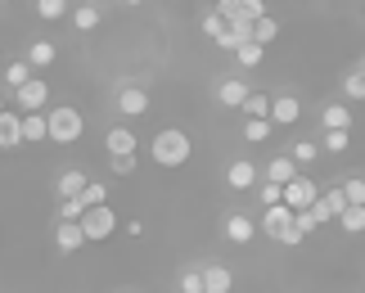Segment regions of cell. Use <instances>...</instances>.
Here are the masks:
<instances>
[{
  "label": "cell",
  "instance_id": "obj_31",
  "mask_svg": "<svg viewBox=\"0 0 365 293\" xmlns=\"http://www.w3.org/2000/svg\"><path fill=\"white\" fill-rule=\"evenodd\" d=\"M275 36H279V23L271 19V14H262V19L252 23V41H262V46H271Z\"/></svg>",
  "mask_w": 365,
  "mask_h": 293
},
{
  "label": "cell",
  "instance_id": "obj_43",
  "mask_svg": "<svg viewBox=\"0 0 365 293\" xmlns=\"http://www.w3.org/2000/svg\"><path fill=\"white\" fill-rule=\"evenodd\" d=\"M91 5H100V0H91Z\"/></svg>",
  "mask_w": 365,
  "mask_h": 293
},
{
  "label": "cell",
  "instance_id": "obj_1",
  "mask_svg": "<svg viewBox=\"0 0 365 293\" xmlns=\"http://www.w3.org/2000/svg\"><path fill=\"white\" fill-rule=\"evenodd\" d=\"M190 153H194V140L180 127H167V131H158L149 140V158L158 163V167H185Z\"/></svg>",
  "mask_w": 365,
  "mask_h": 293
},
{
  "label": "cell",
  "instance_id": "obj_4",
  "mask_svg": "<svg viewBox=\"0 0 365 293\" xmlns=\"http://www.w3.org/2000/svg\"><path fill=\"white\" fill-rule=\"evenodd\" d=\"M81 230H86V240H91V244H100V240H108V235L118 230V212H113L108 203L86 207V217H81Z\"/></svg>",
  "mask_w": 365,
  "mask_h": 293
},
{
  "label": "cell",
  "instance_id": "obj_3",
  "mask_svg": "<svg viewBox=\"0 0 365 293\" xmlns=\"http://www.w3.org/2000/svg\"><path fill=\"white\" fill-rule=\"evenodd\" d=\"M46 118H50V140H54V145H77V140H81V131H86V118H81L73 104L50 108Z\"/></svg>",
  "mask_w": 365,
  "mask_h": 293
},
{
  "label": "cell",
  "instance_id": "obj_38",
  "mask_svg": "<svg viewBox=\"0 0 365 293\" xmlns=\"http://www.w3.org/2000/svg\"><path fill=\"white\" fill-rule=\"evenodd\" d=\"M108 163H113V176H131L135 172V153H113Z\"/></svg>",
  "mask_w": 365,
  "mask_h": 293
},
{
  "label": "cell",
  "instance_id": "obj_26",
  "mask_svg": "<svg viewBox=\"0 0 365 293\" xmlns=\"http://www.w3.org/2000/svg\"><path fill=\"white\" fill-rule=\"evenodd\" d=\"M271 95H262V91H252L248 95V100H244V108H240V113H248V118H271Z\"/></svg>",
  "mask_w": 365,
  "mask_h": 293
},
{
  "label": "cell",
  "instance_id": "obj_40",
  "mask_svg": "<svg viewBox=\"0 0 365 293\" xmlns=\"http://www.w3.org/2000/svg\"><path fill=\"white\" fill-rule=\"evenodd\" d=\"M180 293H203V271H185V275H180Z\"/></svg>",
  "mask_w": 365,
  "mask_h": 293
},
{
  "label": "cell",
  "instance_id": "obj_2",
  "mask_svg": "<svg viewBox=\"0 0 365 293\" xmlns=\"http://www.w3.org/2000/svg\"><path fill=\"white\" fill-rule=\"evenodd\" d=\"M257 226H262L266 240H275V244H284V248H298V244L307 240V235L293 226V207H289V203L262 207V221H257Z\"/></svg>",
  "mask_w": 365,
  "mask_h": 293
},
{
  "label": "cell",
  "instance_id": "obj_34",
  "mask_svg": "<svg viewBox=\"0 0 365 293\" xmlns=\"http://www.w3.org/2000/svg\"><path fill=\"white\" fill-rule=\"evenodd\" d=\"M343 95L347 100H365V68H356V73L343 77Z\"/></svg>",
  "mask_w": 365,
  "mask_h": 293
},
{
  "label": "cell",
  "instance_id": "obj_19",
  "mask_svg": "<svg viewBox=\"0 0 365 293\" xmlns=\"http://www.w3.org/2000/svg\"><path fill=\"white\" fill-rule=\"evenodd\" d=\"M23 140H50V118L41 113H23Z\"/></svg>",
  "mask_w": 365,
  "mask_h": 293
},
{
  "label": "cell",
  "instance_id": "obj_13",
  "mask_svg": "<svg viewBox=\"0 0 365 293\" xmlns=\"http://www.w3.org/2000/svg\"><path fill=\"white\" fill-rule=\"evenodd\" d=\"M257 230H262V226H257L248 212H230V217H226V240H230V244H252V240H257Z\"/></svg>",
  "mask_w": 365,
  "mask_h": 293
},
{
  "label": "cell",
  "instance_id": "obj_15",
  "mask_svg": "<svg viewBox=\"0 0 365 293\" xmlns=\"http://www.w3.org/2000/svg\"><path fill=\"white\" fill-rule=\"evenodd\" d=\"M91 185L86 172H77V167H68V172H59V180H54V190H59V199H77L81 190Z\"/></svg>",
  "mask_w": 365,
  "mask_h": 293
},
{
  "label": "cell",
  "instance_id": "obj_5",
  "mask_svg": "<svg viewBox=\"0 0 365 293\" xmlns=\"http://www.w3.org/2000/svg\"><path fill=\"white\" fill-rule=\"evenodd\" d=\"M316 199H320L316 180H312V176H302V172H298V176H293L289 185H284V203L293 207V212H302V207H312Z\"/></svg>",
  "mask_w": 365,
  "mask_h": 293
},
{
  "label": "cell",
  "instance_id": "obj_32",
  "mask_svg": "<svg viewBox=\"0 0 365 293\" xmlns=\"http://www.w3.org/2000/svg\"><path fill=\"white\" fill-rule=\"evenodd\" d=\"M36 14L46 23H59V19H68V0H36Z\"/></svg>",
  "mask_w": 365,
  "mask_h": 293
},
{
  "label": "cell",
  "instance_id": "obj_23",
  "mask_svg": "<svg viewBox=\"0 0 365 293\" xmlns=\"http://www.w3.org/2000/svg\"><path fill=\"white\" fill-rule=\"evenodd\" d=\"M73 27H77V32H95V27H100V5H91V0L77 5L73 9Z\"/></svg>",
  "mask_w": 365,
  "mask_h": 293
},
{
  "label": "cell",
  "instance_id": "obj_36",
  "mask_svg": "<svg viewBox=\"0 0 365 293\" xmlns=\"http://www.w3.org/2000/svg\"><path fill=\"white\" fill-rule=\"evenodd\" d=\"M81 199H86V207H100V203H108V190L100 185V180H91V185L81 190Z\"/></svg>",
  "mask_w": 365,
  "mask_h": 293
},
{
  "label": "cell",
  "instance_id": "obj_8",
  "mask_svg": "<svg viewBox=\"0 0 365 293\" xmlns=\"http://www.w3.org/2000/svg\"><path fill=\"white\" fill-rule=\"evenodd\" d=\"M347 207H352V203H347V190H343V185H334L329 194H320V199L312 203V212H316V221H320V226H325L329 217H343Z\"/></svg>",
  "mask_w": 365,
  "mask_h": 293
},
{
  "label": "cell",
  "instance_id": "obj_33",
  "mask_svg": "<svg viewBox=\"0 0 365 293\" xmlns=\"http://www.w3.org/2000/svg\"><path fill=\"white\" fill-rule=\"evenodd\" d=\"M339 221H343V230H347V235H361V230H365V203H352Z\"/></svg>",
  "mask_w": 365,
  "mask_h": 293
},
{
  "label": "cell",
  "instance_id": "obj_9",
  "mask_svg": "<svg viewBox=\"0 0 365 293\" xmlns=\"http://www.w3.org/2000/svg\"><path fill=\"white\" fill-rule=\"evenodd\" d=\"M252 95V86L244 77H226V81H217V104L221 108H244V100Z\"/></svg>",
  "mask_w": 365,
  "mask_h": 293
},
{
  "label": "cell",
  "instance_id": "obj_30",
  "mask_svg": "<svg viewBox=\"0 0 365 293\" xmlns=\"http://www.w3.org/2000/svg\"><path fill=\"white\" fill-rule=\"evenodd\" d=\"M271 127H275L271 118H248V122H244V140H252V145H262L266 135H271Z\"/></svg>",
  "mask_w": 365,
  "mask_h": 293
},
{
  "label": "cell",
  "instance_id": "obj_14",
  "mask_svg": "<svg viewBox=\"0 0 365 293\" xmlns=\"http://www.w3.org/2000/svg\"><path fill=\"white\" fill-rule=\"evenodd\" d=\"M262 176L266 180H279V185H289L293 176H298V163H293V153H279V158H271L262 167Z\"/></svg>",
  "mask_w": 365,
  "mask_h": 293
},
{
  "label": "cell",
  "instance_id": "obj_6",
  "mask_svg": "<svg viewBox=\"0 0 365 293\" xmlns=\"http://www.w3.org/2000/svg\"><path fill=\"white\" fill-rule=\"evenodd\" d=\"M50 100V86H46V77H32V81H23L19 91H14V104L23 108V113H36L41 104Z\"/></svg>",
  "mask_w": 365,
  "mask_h": 293
},
{
  "label": "cell",
  "instance_id": "obj_25",
  "mask_svg": "<svg viewBox=\"0 0 365 293\" xmlns=\"http://www.w3.org/2000/svg\"><path fill=\"white\" fill-rule=\"evenodd\" d=\"M257 203L262 207H275V203H284V185H279V180H257Z\"/></svg>",
  "mask_w": 365,
  "mask_h": 293
},
{
  "label": "cell",
  "instance_id": "obj_29",
  "mask_svg": "<svg viewBox=\"0 0 365 293\" xmlns=\"http://www.w3.org/2000/svg\"><path fill=\"white\" fill-rule=\"evenodd\" d=\"M289 153H293V163H298V167H307V163H316L325 149H320L316 140H293V149H289Z\"/></svg>",
  "mask_w": 365,
  "mask_h": 293
},
{
  "label": "cell",
  "instance_id": "obj_27",
  "mask_svg": "<svg viewBox=\"0 0 365 293\" xmlns=\"http://www.w3.org/2000/svg\"><path fill=\"white\" fill-rule=\"evenodd\" d=\"M226 32H230V23L221 19V9H207V14H203V36H207V41H221Z\"/></svg>",
  "mask_w": 365,
  "mask_h": 293
},
{
  "label": "cell",
  "instance_id": "obj_42",
  "mask_svg": "<svg viewBox=\"0 0 365 293\" xmlns=\"http://www.w3.org/2000/svg\"><path fill=\"white\" fill-rule=\"evenodd\" d=\"M0 113H5V95H0Z\"/></svg>",
  "mask_w": 365,
  "mask_h": 293
},
{
  "label": "cell",
  "instance_id": "obj_7",
  "mask_svg": "<svg viewBox=\"0 0 365 293\" xmlns=\"http://www.w3.org/2000/svg\"><path fill=\"white\" fill-rule=\"evenodd\" d=\"M118 113H126V118H145V113H149V91L135 86V81H126V86L118 91Z\"/></svg>",
  "mask_w": 365,
  "mask_h": 293
},
{
  "label": "cell",
  "instance_id": "obj_18",
  "mask_svg": "<svg viewBox=\"0 0 365 293\" xmlns=\"http://www.w3.org/2000/svg\"><path fill=\"white\" fill-rule=\"evenodd\" d=\"M235 289V275L226 267H203V293H230Z\"/></svg>",
  "mask_w": 365,
  "mask_h": 293
},
{
  "label": "cell",
  "instance_id": "obj_28",
  "mask_svg": "<svg viewBox=\"0 0 365 293\" xmlns=\"http://www.w3.org/2000/svg\"><path fill=\"white\" fill-rule=\"evenodd\" d=\"M347 145H352V131H347V127H334V131H325V140H320L325 153H343Z\"/></svg>",
  "mask_w": 365,
  "mask_h": 293
},
{
  "label": "cell",
  "instance_id": "obj_12",
  "mask_svg": "<svg viewBox=\"0 0 365 293\" xmlns=\"http://www.w3.org/2000/svg\"><path fill=\"white\" fill-rule=\"evenodd\" d=\"M54 244H59V253H77V248H86V230H81V221H59L54 226Z\"/></svg>",
  "mask_w": 365,
  "mask_h": 293
},
{
  "label": "cell",
  "instance_id": "obj_45",
  "mask_svg": "<svg viewBox=\"0 0 365 293\" xmlns=\"http://www.w3.org/2000/svg\"><path fill=\"white\" fill-rule=\"evenodd\" d=\"M361 68H365V63H361Z\"/></svg>",
  "mask_w": 365,
  "mask_h": 293
},
{
  "label": "cell",
  "instance_id": "obj_16",
  "mask_svg": "<svg viewBox=\"0 0 365 293\" xmlns=\"http://www.w3.org/2000/svg\"><path fill=\"white\" fill-rule=\"evenodd\" d=\"M135 131L131 127H108V135H104V149H108V158L113 153H135Z\"/></svg>",
  "mask_w": 365,
  "mask_h": 293
},
{
  "label": "cell",
  "instance_id": "obj_41",
  "mask_svg": "<svg viewBox=\"0 0 365 293\" xmlns=\"http://www.w3.org/2000/svg\"><path fill=\"white\" fill-rule=\"evenodd\" d=\"M122 5H131V9H135V5H145V0H122Z\"/></svg>",
  "mask_w": 365,
  "mask_h": 293
},
{
  "label": "cell",
  "instance_id": "obj_22",
  "mask_svg": "<svg viewBox=\"0 0 365 293\" xmlns=\"http://www.w3.org/2000/svg\"><path fill=\"white\" fill-rule=\"evenodd\" d=\"M320 122H325V131H334V127H347V131H352V108H347V104H325Z\"/></svg>",
  "mask_w": 365,
  "mask_h": 293
},
{
  "label": "cell",
  "instance_id": "obj_20",
  "mask_svg": "<svg viewBox=\"0 0 365 293\" xmlns=\"http://www.w3.org/2000/svg\"><path fill=\"white\" fill-rule=\"evenodd\" d=\"M54 59H59L54 41H32V46H27V63H32V68H50Z\"/></svg>",
  "mask_w": 365,
  "mask_h": 293
},
{
  "label": "cell",
  "instance_id": "obj_24",
  "mask_svg": "<svg viewBox=\"0 0 365 293\" xmlns=\"http://www.w3.org/2000/svg\"><path fill=\"white\" fill-rule=\"evenodd\" d=\"M32 77H36V68L27 63V59H19V63H5V86H9V91H19L23 81H32Z\"/></svg>",
  "mask_w": 365,
  "mask_h": 293
},
{
  "label": "cell",
  "instance_id": "obj_37",
  "mask_svg": "<svg viewBox=\"0 0 365 293\" xmlns=\"http://www.w3.org/2000/svg\"><path fill=\"white\" fill-rule=\"evenodd\" d=\"M343 190H347V203H365V176H347Z\"/></svg>",
  "mask_w": 365,
  "mask_h": 293
},
{
  "label": "cell",
  "instance_id": "obj_35",
  "mask_svg": "<svg viewBox=\"0 0 365 293\" xmlns=\"http://www.w3.org/2000/svg\"><path fill=\"white\" fill-rule=\"evenodd\" d=\"M81 217H86V199L81 194L77 199H59V221H81Z\"/></svg>",
  "mask_w": 365,
  "mask_h": 293
},
{
  "label": "cell",
  "instance_id": "obj_17",
  "mask_svg": "<svg viewBox=\"0 0 365 293\" xmlns=\"http://www.w3.org/2000/svg\"><path fill=\"white\" fill-rule=\"evenodd\" d=\"M298 118H302V104L293 100V95H279V100L271 104V122H275V127H293Z\"/></svg>",
  "mask_w": 365,
  "mask_h": 293
},
{
  "label": "cell",
  "instance_id": "obj_39",
  "mask_svg": "<svg viewBox=\"0 0 365 293\" xmlns=\"http://www.w3.org/2000/svg\"><path fill=\"white\" fill-rule=\"evenodd\" d=\"M293 226H298L302 235H312V230L320 226V221H316V212H312V207H302V212H293Z\"/></svg>",
  "mask_w": 365,
  "mask_h": 293
},
{
  "label": "cell",
  "instance_id": "obj_44",
  "mask_svg": "<svg viewBox=\"0 0 365 293\" xmlns=\"http://www.w3.org/2000/svg\"><path fill=\"white\" fill-rule=\"evenodd\" d=\"M212 5H221V0H212Z\"/></svg>",
  "mask_w": 365,
  "mask_h": 293
},
{
  "label": "cell",
  "instance_id": "obj_10",
  "mask_svg": "<svg viewBox=\"0 0 365 293\" xmlns=\"http://www.w3.org/2000/svg\"><path fill=\"white\" fill-rule=\"evenodd\" d=\"M257 180H262V172H257V163H248V158H235L226 167V185L230 190H257Z\"/></svg>",
  "mask_w": 365,
  "mask_h": 293
},
{
  "label": "cell",
  "instance_id": "obj_21",
  "mask_svg": "<svg viewBox=\"0 0 365 293\" xmlns=\"http://www.w3.org/2000/svg\"><path fill=\"white\" fill-rule=\"evenodd\" d=\"M262 59H266L262 41H244V46L235 50V63H240V68H262Z\"/></svg>",
  "mask_w": 365,
  "mask_h": 293
},
{
  "label": "cell",
  "instance_id": "obj_11",
  "mask_svg": "<svg viewBox=\"0 0 365 293\" xmlns=\"http://www.w3.org/2000/svg\"><path fill=\"white\" fill-rule=\"evenodd\" d=\"M23 140V108H5L0 113V149H19Z\"/></svg>",
  "mask_w": 365,
  "mask_h": 293
}]
</instances>
